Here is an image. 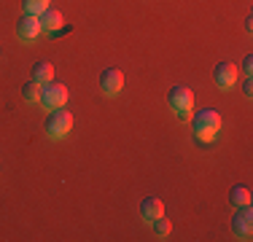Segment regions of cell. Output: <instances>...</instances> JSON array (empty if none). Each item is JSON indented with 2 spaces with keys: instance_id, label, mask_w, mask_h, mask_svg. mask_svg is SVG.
I'll return each instance as SVG.
<instances>
[{
  "instance_id": "5b68a950",
  "label": "cell",
  "mask_w": 253,
  "mask_h": 242,
  "mask_svg": "<svg viewBox=\"0 0 253 242\" xmlns=\"http://www.w3.org/2000/svg\"><path fill=\"white\" fill-rule=\"evenodd\" d=\"M232 232H234V237H240V240H251V234H253V213H251V204L234 207Z\"/></svg>"
},
{
  "instance_id": "7a4b0ae2",
  "label": "cell",
  "mask_w": 253,
  "mask_h": 242,
  "mask_svg": "<svg viewBox=\"0 0 253 242\" xmlns=\"http://www.w3.org/2000/svg\"><path fill=\"white\" fill-rule=\"evenodd\" d=\"M70 129H73V113L68 108H57V111L49 113V119H46V135L51 140H65L70 135Z\"/></svg>"
},
{
  "instance_id": "2e32d148",
  "label": "cell",
  "mask_w": 253,
  "mask_h": 242,
  "mask_svg": "<svg viewBox=\"0 0 253 242\" xmlns=\"http://www.w3.org/2000/svg\"><path fill=\"white\" fill-rule=\"evenodd\" d=\"M240 68H243V73H245V76H251V73H253V57H251V54L243 59V65H240Z\"/></svg>"
},
{
  "instance_id": "5bb4252c",
  "label": "cell",
  "mask_w": 253,
  "mask_h": 242,
  "mask_svg": "<svg viewBox=\"0 0 253 242\" xmlns=\"http://www.w3.org/2000/svg\"><path fill=\"white\" fill-rule=\"evenodd\" d=\"M51 5V0H25V14H35L41 16L46 8Z\"/></svg>"
},
{
  "instance_id": "52a82bcc",
  "label": "cell",
  "mask_w": 253,
  "mask_h": 242,
  "mask_svg": "<svg viewBox=\"0 0 253 242\" xmlns=\"http://www.w3.org/2000/svg\"><path fill=\"white\" fill-rule=\"evenodd\" d=\"M41 33H43L41 16H35V14H22L19 16V22H16V35H19L22 40H35Z\"/></svg>"
},
{
  "instance_id": "e0dca14e",
  "label": "cell",
  "mask_w": 253,
  "mask_h": 242,
  "mask_svg": "<svg viewBox=\"0 0 253 242\" xmlns=\"http://www.w3.org/2000/svg\"><path fill=\"white\" fill-rule=\"evenodd\" d=\"M243 92H245V97H253V81H251V76L243 81Z\"/></svg>"
},
{
  "instance_id": "3957f363",
  "label": "cell",
  "mask_w": 253,
  "mask_h": 242,
  "mask_svg": "<svg viewBox=\"0 0 253 242\" xmlns=\"http://www.w3.org/2000/svg\"><path fill=\"white\" fill-rule=\"evenodd\" d=\"M167 105H170V111L178 119L191 116V111H194V92L189 86H172L167 92Z\"/></svg>"
},
{
  "instance_id": "7c38bea8",
  "label": "cell",
  "mask_w": 253,
  "mask_h": 242,
  "mask_svg": "<svg viewBox=\"0 0 253 242\" xmlns=\"http://www.w3.org/2000/svg\"><path fill=\"white\" fill-rule=\"evenodd\" d=\"M229 202H232V207L251 204V189H248V186H234V189L229 191Z\"/></svg>"
},
{
  "instance_id": "ba28073f",
  "label": "cell",
  "mask_w": 253,
  "mask_h": 242,
  "mask_svg": "<svg viewBox=\"0 0 253 242\" xmlns=\"http://www.w3.org/2000/svg\"><path fill=\"white\" fill-rule=\"evenodd\" d=\"M213 78L221 89H232L237 86V78H240V68L234 62H218L213 70Z\"/></svg>"
},
{
  "instance_id": "277c9868",
  "label": "cell",
  "mask_w": 253,
  "mask_h": 242,
  "mask_svg": "<svg viewBox=\"0 0 253 242\" xmlns=\"http://www.w3.org/2000/svg\"><path fill=\"white\" fill-rule=\"evenodd\" d=\"M68 86L65 83H59V81H49V83H43L41 86V105L46 108V111H57V108H65L68 105Z\"/></svg>"
},
{
  "instance_id": "30bf717a",
  "label": "cell",
  "mask_w": 253,
  "mask_h": 242,
  "mask_svg": "<svg viewBox=\"0 0 253 242\" xmlns=\"http://www.w3.org/2000/svg\"><path fill=\"white\" fill-rule=\"evenodd\" d=\"M159 215H165V204H162V199H156V197H146L140 202V218L146 223H151L156 221Z\"/></svg>"
},
{
  "instance_id": "8992f818",
  "label": "cell",
  "mask_w": 253,
  "mask_h": 242,
  "mask_svg": "<svg viewBox=\"0 0 253 242\" xmlns=\"http://www.w3.org/2000/svg\"><path fill=\"white\" fill-rule=\"evenodd\" d=\"M124 86V73L119 68H105L100 73V92L105 97H116Z\"/></svg>"
},
{
  "instance_id": "4fadbf2b",
  "label": "cell",
  "mask_w": 253,
  "mask_h": 242,
  "mask_svg": "<svg viewBox=\"0 0 253 242\" xmlns=\"http://www.w3.org/2000/svg\"><path fill=\"white\" fill-rule=\"evenodd\" d=\"M22 97H25V102H38L41 100V83H35L33 78L27 83H22Z\"/></svg>"
},
{
  "instance_id": "9c48e42d",
  "label": "cell",
  "mask_w": 253,
  "mask_h": 242,
  "mask_svg": "<svg viewBox=\"0 0 253 242\" xmlns=\"http://www.w3.org/2000/svg\"><path fill=\"white\" fill-rule=\"evenodd\" d=\"M62 24H65V16H62V11H57V8H46L43 14H41V27L46 30V33H51V35H57L59 30H62Z\"/></svg>"
},
{
  "instance_id": "8fae6325",
  "label": "cell",
  "mask_w": 253,
  "mask_h": 242,
  "mask_svg": "<svg viewBox=\"0 0 253 242\" xmlns=\"http://www.w3.org/2000/svg\"><path fill=\"white\" fill-rule=\"evenodd\" d=\"M33 81L35 83H49L54 81V68H51V62H46V59H41V62H35L33 65Z\"/></svg>"
},
{
  "instance_id": "9a60e30c",
  "label": "cell",
  "mask_w": 253,
  "mask_h": 242,
  "mask_svg": "<svg viewBox=\"0 0 253 242\" xmlns=\"http://www.w3.org/2000/svg\"><path fill=\"white\" fill-rule=\"evenodd\" d=\"M151 223H154V234H156V237H159V240H165L167 234L172 232V223L167 221L165 215H159V218H156V221H151Z\"/></svg>"
},
{
  "instance_id": "6da1fadb",
  "label": "cell",
  "mask_w": 253,
  "mask_h": 242,
  "mask_svg": "<svg viewBox=\"0 0 253 242\" xmlns=\"http://www.w3.org/2000/svg\"><path fill=\"white\" fill-rule=\"evenodd\" d=\"M221 124L224 121H221V113L215 108H202L191 119V132H194V137L200 143H213L221 135Z\"/></svg>"
}]
</instances>
